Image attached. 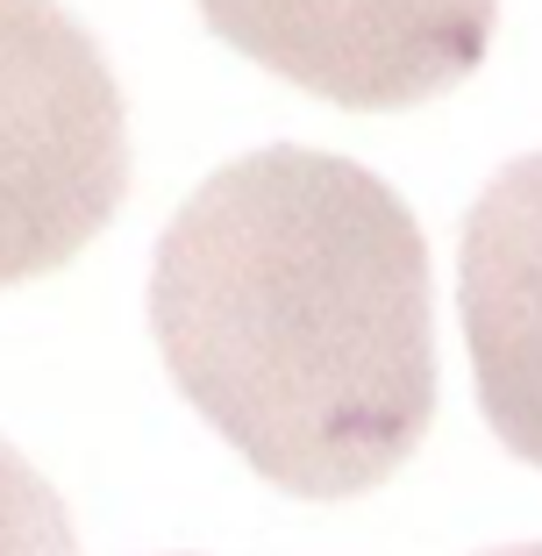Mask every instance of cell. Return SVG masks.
I'll return each instance as SVG.
<instances>
[{
  "label": "cell",
  "instance_id": "obj_1",
  "mask_svg": "<svg viewBox=\"0 0 542 556\" xmlns=\"http://www.w3.org/2000/svg\"><path fill=\"white\" fill-rule=\"evenodd\" d=\"M179 393L257 478L350 500L436 421V293L414 207L371 164L264 143L179 200L150 257Z\"/></svg>",
  "mask_w": 542,
  "mask_h": 556
},
{
  "label": "cell",
  "instance_id": "obj_2",
  "mask_svg": "<svg viewBox=\"0 0 542 556\" xmlns=\"http://www.w3.org/2000/svg\"><path fill=\"white\" fill-rule=\"evenodd\" d=\"M129 193V115L65 0H0V286L65 264Z\"/></svg>",
  "mask_w": 542,
  "mask_h": 556
},
{
  "label": "cell",
  "instance_id": "obj_3",
  "mask_svg": "<svg viewBox=\"0 0 542 556\" xmlns=\"http://www.w3.org/2000/svg\"><path fill=\"white\" fill-rule=\"evenodd\" d=\"M214 36L343 108H407L478 72L500 0H200Z\"/></svg>",
  "mask_w": 542,
  "mask_h": 556
},
{
  "label": "cell",
  "instance_id": "obj_4",
  "mask_svg": "<svg viewBox=\"0 0 542 556\" xmlns=\"http://www.w3.org/2000/svg\"><path fill=\"white\" fill-rule=\"evenodd\" d=\"M457 314L493 435L542 464V150L507 157L464 207Z\"/></svg>",
  "mask_w": 542,
  "mask_h": 556
},
{
  "label": "cell",
  "instance_id": "obj_5",
  "mask_svg": "<svg viewBox=\"0 0 542 556\" xmlns=\"http://www.w3.org/2000/svg\"><path fill=\"white\" fill-rule=\"evenodd\" d=\"M0 556H79L65 500L15 442H0Z\"/></svg>",
  "mask_w": 542,
  "mask_h": 556
},
{
  "label": "cell",
  "instance_id": "obj_6",
  "mask_svg": "<svg viewBox=\"0 0 542 556\" xmlns=\"http://www.w3.org/2000/svg\"><path fill=\"white\" fill-rule=\"evenodd\" d=\"M486 556H542V542H514V549H486Z\"/></svg>",
  "mask_w": 542,
  "mask_h": 556
}]
</instances>
